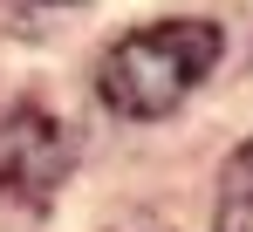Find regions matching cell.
I'll list each match as a JSON object with an SVG mask.
<instances>
[{
  "label": "cell",
  "mask_w": 253,
  "mask_h": 232,
  "mask_svg": "<svg viewBox=\"0 0 253 232\" xmlns=\"http://www.w3.org/2000/svg\"><path fill=\"white\" fill-rule=\"evenodd\" d=\"M69 171V144L62 123L42 110H14L0 116V192H14L21 205H42Z\"/></svg>",
  "instance_id": "obj_2"
},
{
  "label": "cell",
  "mask_w": 253,
  "mask_h": 232,
  "mask_svg": "<svg viewBox=\"0 0 253 232\" xmlns=\"http://www.w3.org/2000/svg\"><path fill=\"white\" fill-rule=\"evenodd\" d=\"M219 55H226V35H219L212 21H151V28L124 35L103 55L96 89H103V103L117 116L151 123V116L178 110V103L219 69Z\"/></svg>",
  "instance_id": "obj_1"
},
{
  "label": "cell",
  "mask_w": 253,
  "mask_h": 232,
  "mask_svg": "<svg viewBox=\"0 0 253 232\" xmlns=\"http://www.w3.org/2000/svg\"><path fill=\"white\" fill-rule=\"evenodd\" d=\"M212 232H253V137L226 157L219 198H212Z\"/></svg>",
  "instance_id": "obj_3"
}]
</instances>
